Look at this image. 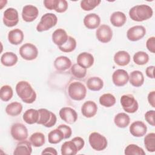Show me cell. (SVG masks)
I'll return each mask as SVG.
<instances>
[{"instance_id":"1","label":"cell","mask_w":155,"mask_h":155,"mask_svg":"<svg viewBox=\"0 0 155 155\" xmlns=\"http://www.w3.org/2000/svg\"><path fill=\"white\" fill-rule=\"evenodd\" d=\"M16 91L21 99L26 104H32L36 99V93L31 85L27 81H22L16 85Z\"/></svg>"},{"instance_id":"2","label":"cell","mask_w":155,"mask_h":155,"mask_svg":"<svg viewBox=\"0 0 155 155\" xmlns=\"http://www.w3.org/2000/svg\"><path fill=\"white\" fill-rule=\"evenodd\" d=\"M153 14L152 8L145 4L135 5L129 11L130 18L133 21L137 22H142L151 18Z\"/></svg>"},{"instance_id":"3","label":"cell","mask_w":155,"mask_h":155,"mask_svg":"<svg viewBox=\"0 0 155 155\" xmlns=\"http://www.w3.org/2000/svg\"><path fill=\"white\" fill-rule=\"evenodd\" d=\"M68 95L71 99L74 101L84 99L87 94V89L85 85L79 82L71 83L68 88Z\"/></svg>"},{"instance_id":"4","label":"cell","mask_w":155,"mask_h":155,"mask_svg":"<svg viewBox=\"0 0 155 155\" xmlns=\"http://www.w3.org/2000/svg\"><path fill=\"white\" fill-rule=\"evenodd\" d=\"M38 110L39 114L37 124L47 128L51 127L56 124L57 118L54 113L45 108H40Z\"/></svg>"},{"instance_id":"5","label":"cell","mask_w":155,"mask_h":155,"mask_svg":"<svg viewBox=\"0 0 155 155\" xmlns=\"http://www.w3.org/2000/svg\"><path fill=\"white\" fill-rule=\"evenodd\" d=\"M58 22L57 16L52 13H47L41 18V21L36 26V30L39 32L47 31L54 27Z\"/></svg>"},{"instance_id":"6","label":"cell","mask_w":155,"mask_h":155,"mask_svg":"<svg viewBox=\"0 0 155 155\" xmlns=\"http://www.w3.org/2000/svg\"><path fill=\"white\" fill-rule=\"evenodd\" d=\"M88 141L91 148L98 151L105 150L108 144L106 137L97 132H93L90 134Z\"/></svg>"},{"instance_id":"7","label":"cell","mask_w":155,"mask_h":155,"mask_svg":"<svg viewBox=\"0 0 155 155\" xmlns=\"http://www.w3.org/2000/svg\"><path fill=\"white\" fill-rule=\"evenodd\" d=\"M120 102L125 111L128 113H134L138 110L137 101L131 94H124L120 97Z\"/></svg>"},{"instance_id":"8","label":"cell","mask_w":155,"mask_h":155,"mask_svg":"<svg viewBox=\"0 0 155 155\" xmlns=\"http://www.w3.org/2000/svg\"><path fill=\"white\" fill-rule=\"evenodd\" d=\"M19 54L25 60L31 61L35 59L38 55L37 47L33 44L25 43L19 48Z\"/></svg>"},{"instance_id":"9","label":"cell","mask_w":155,"mask_h":155,"mask_svg":"<svg viewBox=\"0 0 155 155\" xmlns=\"http://www.w3.org/2000/svg\"><path fill=\"white\" fill-rule=\"evenodd\" d=\"M3 23L8 27L16 25L19 22V15L18 11L13 8H8L4 12Z\"/></svg>"},{"instance_id":"10","label":"cell","mask_w":155,"mask_h":155,"mask_svg":"<svg viewBox=\"0 0 155 155\" xmlns=\"http://www.w3.org/2000/svg\"><path fill=\"white\" fill-rule=\"evenodd\" d=\"M10 133L13 138L18 141L24 140L28 137L27 128L21 123L14 124L11 127Z\"/></svg>"},{"instance_id":"11","label":"cell","mask_w":155,"mask_h":155,"mask_svg":"<svg viewBox=\"0 0 155 155\" xmlns=\"http://www.w3.org/2000/svg\"><path fill=\"white\" fill-rule=\"evenodd\" d=\"M96 36L99 41L102 43L110 42L113 37V31L110 26L103 24L96 31Z\"/></svg>"},{"instance_id":"12","label":"cell","mask_w":155,"mask_h":155,"mask_svg":"<svg viewBox=\"0 0 155 155\" xmlns=\"http://www.w3.org/2000/svg\"><path fill=\"white\" fill-rule=\"evenodd\" d=\"M146 29L142 25H135L130 28L127 32V37L131 41H137L144 37Z\"/></svg>"},{"instance_id":"13","label":"cell","mask_w":155,"mask_h":155,"mask_svg":"<svg viewBox=\"0 0 155 155\" xmlns=\"http://www.w3.org/2000/svg\"><path fill=\"white\" fill-rule=\"evenodd\" d=\"M59 116L62 120L68 124L74 123L78 119L76 111L71 107H63L59 113Z\"/></svg>"},{"instance_id":"14","label":"cell","mask_w":155,"mask_h":155,"mask_svg":"<svg viewBox=\"0 0 155 155\" xmlns=\"http://www.w3.org/2000/svg\"><path fill=\"white\" fill-rule=\"evenodd\" d=\"M112 81L115 85L122 87L129 81V75L125 70L117 69L112 74Z\"/></svg>"},{"instance_id":"15","label":"cell","mask_w":155,"mask_h":155,"mask_svg":"<svg viewBox=\"0 0 155 155\" xmlns=\"http://www.w3.org/2000/svg\"><path fill=\"white\" fill-rule=\"evenodd\" d=\"M39 14L38 9L33 5H25L22 11V18L27 22H30L36 19Z\"/></svg>"},{"instance_id":"16","label":"cell","mask_w":155,"mask_h":155,"mask_svg":"<svg viewBox=\"0 0 155 155\" xmlns=\"http://www.w3.org/2000/svg\"><path fill=\"white\" fill-rule=\"evenodd\" d=\"M147 131V125L143 122L140 120L133 122L130 126V132L134 137H142L146 134Z\"/></svg>"},{"instance_id":"17","label":"cell","mask_w":155,"mask_h":155,"mask_svg":"<svg viewBox=\"0 0 155 155\" xmlns=\"http://www.w3.org/2000/svg\"><path fill=\"white\" fill-rule=\"evenodd\" d=\"M97 111V106L96 104L92 101L85 102L81 107V112L84 116L90 118L94 116Z\"/></svg>"},{"instance_id":"18","label":"cell","mask_w":155,"mask_h":155,"mask_svg":"<svg viewBox=\"0 0 155 155\" xmlns=\"http://www.w3.org/2000/svg\"><path fill=\"white\" fill-rule=\"evenodd\" d=\"M94 61L93 56L87 52L81 53L77 57V64L86 69L93 65Z\"/></svg>"},{"instance_id":"19","label":"cell","mask_w":155,"mask_h":155,"mask_svg":"<svg viewBox=\"0 0 155 155\" xmlns=\"http://www.w3.org/2000/svg\"><path fill=\"white\" fill-rule=\"evenodd\" d=\"M31 142L27 140L20 141L13 151L15 155H30L32 152Z\"/></svg>"},{"instance_id":"20","label":"cell","mask_w":155,"mask_h":155,"mask_svg":"<svg viewBox=\"0 0 155 155\" xmlns=\"http://www.w3.org/2000/svg\"><path fill=\"white\" fill-rule=\"evenodd\" d=\"M83 22L84 25L87 28L94 29L100 25L101 18L96 13H90L84 17Z\"/></svg>"},{"instance_id":"21","label":"cell","mask_w":155,"mask_h":155,"mask_svg":"<svg viewBox=\"0 0 155 155\" xmlns=\"http://www.w3.org/2000/svg\"><path fill=\"white\" fill-rule=\"evenodd\" d=\"M51 38L53 43L59 47L64 45L67 41L68 36L64 29L58 28L53 33Z\"/></svg>"},{"instance_id":"22","label":"cell","mask_w":155,"mask_h":155,"mask_svg":"<svg viewBox=\"0 0 155 155\" xmlns=\"http://www.w3.org/2000/svg\"><path fill=\"white\" fill-rule=\"evenodd\" d=\"M71 65V61L67 56H59L56 58L54 61V67L58 71H65L68 70L69 68H70Z\"/></svg>"},{"instance_id":"23","label":"cell","mask_w":155,"mask_h":155,"mask_svg":"<svg viewBox=\"0 0 155 155\" xmlns=\"http://www.w3.org/2000/svg\"><path fill=\"white\" fill-rule=\"evenodd\" d=\"M24 33L19 28H15L9 31L8 34V40L13 45H18L21 44L24 39Z\"/></svg>"},{"instance_id":"24","label":"cell","mask_w":155,"mask_h":155,"mask_svg":"<svg viewBox=\"0 0 155 155\" xmlns=\"http://www.w3.org/2000/svg\"><path fill=\"white\" fill-rule=\"evenodd\" d=\"M114 61L119 66H125L130 62V55L126 51H119L114 55Z\"/></svg>"},{"instance_id":"25","label":"cell","mask_w":155,"mask_h":155,"mask_svg":"<svg viewBox=\"0 0 155 155\" xmlns=\"http://www.w3.org/2000/svg\"><path fill=\"white\" fill-rule=\"evenodd\" d=\"M110 22L116 27L123 26L127 21L126 15L121 12L117 11L113 13L110 16Z\"/></svg>"},{"instance_id":"26","label":"cell","mask_w":155,"mask_h":155,"mask_svg":"<svg viewBox=\"0 0 155 155\" xmlns=\"http://www.w3.org/2000/svg\"><path fill=\"white\" fill-rule=\"evenodd\" d=\"M18 59V56L15 53L8 51L2 54L1 57V62L5 67H12L17 63Z\"/></svg>"},{"instance_id":"27","label":"cell","mask_w":155,"mask_h":155,"mask_svg":"<svg viewBox=\"0 0 155 155\" xmlns=\"http://www.w3.org/2000/svg\"><path fill=\"white\" fill-rule=\"evenodd\" d=\"M130 83L134 87H139L144 82V76L143 73L139 70L132 71L129 76Z\"/></svg>"},{"instance_id":"28","label":"cell","mask_w":155,"mask_h":155,"mask_svg":"<svg viewBox=\"0 0 155 155\" xmlns=\"http://www.w3.org/2000/svg\"><path fill=\"white\" fill-rule=\"evenodd\" d=\"M130 122V117L125 113H119L117 114L114 118V122L115 125L119 128L127 127Z\"/></svg>"},{"instance_id":"29","label":"cell","mask_w":155,"mask_h":155,"mask_svg":"<svg viewBox=\"0 0 155 155\" xmlns=\"http://www.w3.org/2000/svg\"><path fill=\"white\" fill-rule=\"evenodd\" d=\"M87 86L91 91H99L103 88L104 82L99 77H91L87 80Z\"/></svg>"},{"instance_id":"30","label":"cell","mask_w":155,"mask_h":155,"mask_svg":"<svg viewBox=\"0 0 155 155\" xmlns=\"http://www.w3.org/2000/svg\"><path fill=\"white\" fill-rule=\"evenodd\" d=\"M38 110L30 108L25 111L23 114V120L28 124L37 123L38 120Z\"/></svg>"},{"instance_id":"31","label":"cell","mask_w":155,"mask_h":155,"mask_svg":"<svg viewBox=\"0 0 155 155\" xmlns=\"http://www.w3.org/2000/svg\"><path fill=\"white\" fill-rule=\"evenodd\" d=\"M61 151L62 155H75L78 152L76 146L71 140L65 142L61 146Z\"/></svg>"},{"instance_id":"32","label":"cell","mask_w":155,"mask_h":155,"mask_svg":"<svg viewBox=\"0 0 155 155\" xmlns=\"http://www.w3.org/2000/svg\"><path fill=\"white\" fill-rule=\"evenodd\" d=\"M22 110V105L18 102H13L7 105L5 108L6 113L11 116H16L21 114Z\"/></svg>"},{"instance_id":"33","label":"cell","mask_w":155,"mask_h":155,"mask_svg":"<svg viewBox=\"0 0 155 155\" xmlns=\"http://www.w3.org/2000/svg\"><path fill=\"white\" fill-rule=\"evenodd\" d=\"M64 139V136L62 131L58 128L51 131L48 134V140L51 144L58 143Z\"/></svg>"},{"instance_id":"34","label":"cell","mask_w":155,"mask_h":155,"mask_svg":"<svg viewBox=\"0 0 155 155\" xmlns=\"http://www.w3.org/2000/svg\"><path fill=\"white\" fill-rule=\"evenodd\" d=\"M30 141L32 145L35 147H42L45 143L44 134L40 132L34 133L30 136Z\"/></svg>"},{"instance_id":"35","label":"cell","mask_w":155,"mask_h":155,"mask_svg":"<svg viewBox=\"0 0 155 155\" xmlns=\"http://www.w3.org/2000/svg\"><path fill=\"white\" fill-rule=\"evenodd\" d=\"M99 103L105 107H111L115 104L116 98L110 93H105L99 97Z\"/></svg>"},{"instance_id":"36","label":"cell","mask_w":155,"mask_h":155,"mask_svg":"<svg viewBox=\"0 0 155 155\" xmlns=\"http://www.w3.org/2000/svg\"><path fill=\"white\" fill-rule=\"evenodd\" d=\"M76 47V41L71 36H68L67 41L62 45L59 46V49L65 53H70L75 50Z\"/></svg>"},{"instance_id":"37","label":"cell","mask_w":155,"mask_h":155,"mask_svg":"<svg viewBox=\"0 0 155 155\" xmlns=\"http://www.w3.org/2000/svg\"><path fill=\"white\" fill-rule=\"evenodd\" d=\"M134 62L139 65H143L146 64L149 61L148 54L143 51L136 52L133 56Z\"/></svg>"},{"instance_id":"38","label":"cell","mask_w":155,"mask_h":155,"mask_svg":"<svg viewBox=\"0 0 155 155\" xmlns=\"http://www.w3.org/2000/svg\"><path fill=\"white\" fill-rule=\"evenodd\" d=\"M144 144L147 150L149 152L155 151V133H150L145 136Z\"/></svg>"},{"instance_id":"39","label":"cell","mask_w":155,"mask_h":155,"mask_svg":"<svg viewBox=\"0 0 155 155\" xmlns=\"http://www.w3.org/2000/svg\"><path fill=\"white\" fill-rule=\"evenodd\" d=\"M13 94V90L10 85H3L0 89V98L2 101L7 102L10 101Z\"/></svg>"},{"instance_id":"40","label":"cell","mask_w":155,"mask_h":155,"mask_svg":"<svg viewBox=\"0 0 155 155\" xmlns=\"http://www.w3.org/2000/svg\"><path fill=\"white\" fill-rule=\"evenodd\" d=\"M126 155H145V153L140 147L135 144H130L125 149Z\"/></svg>"},{"instance_id":"41","label":"cell","mask_w":155,"mask_h":155,"mask_svg":"<svg viewBox=\"0 0 155 155\" xmlns=\"http://www.w3.org/2000/svg\"><path fill=\"white\" fill-rule=\"evenodd\" d=\"M71 74L78 79L84 78L87 74V69L79 65L78 64H74L71 68Z\"/></svg>"},{"instance_id":"42","label":"cell","mask_w":155,"mask_h":155,"mask_svg":"<svg viewBox=\"0 0 155 155\" xmlns=\"http://www.w3.org/2000/svg\"><path fill=\"white\" fill-rule=\"evenodd\" d=\"M100 0H83L81 1V7L84 11H90L96 7L100 3Z\"/></svg>"},{"instance_id":"43","label":"cell","mask_w":155,"mask_h":155,"mask_svg":"<svg viewBox=\"0 0 155 155\" xmlns=\"http://www.w3.org/2000/svg\"><path fill=\"white\" fill-rule=\"evenodd\" d=\"M58 129H59L60 130H61L64 134V139H68L71 137V134H72V130L71 128L65 124H61L60 125H59L58 127Z\"/></svg>"},{"instance_id":"44","label":"cell","mask_w":155,"mask_h":155,"mask_svg":"<svg viewBox=\"0 0 155 155\" xmlns=\"http://www.w3.org/2000/svg\"><path fill=\"white\" fill-rule=\"evenodd\" d=\"M68 8V2L65 0H58L55 11L58 13H64Z\"/></svg>"},{"instance_id":"45","label":"cell","mask_w":155,"mask_h":155,"mask_svg":"<svg viewBox=\"0 0 155 155\" xmlns=\"http://www.w3.org/2000/svg\"><path fill=\"white\" fill-rule=\"evenodd\" d=\"M154 115H155V111L154 110H150L148 111L145 114V119L146 121L151 126L154 127Z\"/></svg>"},{"instance_id":"46","label":"cell","mask_w":155,"mask_h":155,"mask_svg":"<svg viewBox=\"0 0 155 155\" xmlns=\"http://www.w3.org/2000/svg\"><path fill=\"white\" fill-rule=\"evenodd\" d=\"M58 0H44L43 3L45 7L48 10H56Z\"/></svg>"},{"instance_id":"47","label":"cell","mask_w":155,"mask_h":155,"mask_svg":"<svg viewBox=\"0 0 155 155\" xmlns=\"http://www.w3.org/2000/svg\"><path fill=\"white\" fill-rule=\"evenodd\" d=\"M147 48L151 53L155 52V38L154 36L149 38L146 42Z\"/></svg>"},{"instance_id":"48","label":"cell","mask_w":155,"mask_h":155,"mask_svg":"<svg viewBox=\"0 0 155 155\" xmlns=\"http://www.w3.org/2000/svg\"><path fill=\"white\" fill-rule=\"evenodd\" d=\"M71 140L74 143L78 151H79L84 147V145H85L84 140L81 137H75L73 138Z\"/></svg>"},{"instance_id":"49","label":"cell","mask_w":155,"mask_h":155,"mask_svg":"<svg viewBox=\"0 0 155 155\" xmlns=\"http://www.w3.org/2000/svg\"><path fill=\"white\" fill-rule=\"evenodd\" d=\"M148 101L152 107H155V91H152L148 95Z\"/></svg>"},{"instance_id":"50","label":"cell","mask_w":155,"mask_h":155,"mask_svg":"<svg viewBox=\"0 0 155 155\" xmlns=\"http://www.w3.org/2000/svg\"><path fill=\"white\" fill-rule=\"evenodd\" d=\"M41 154H53V155H57L58 153L57 151L56 150L55 148L53 147H47L45 148L41 153Z\"/></svg>"},{"instance_id":"51","label":"cell","mask_w":155,"mask_h":155,"mask_svg":"<svg viewBox=\"0 0 155 155\" xmlns=\"http://www.w3.org/2000/svg\"><path fill=\"white\" fill-rule=\"evenodd\" d=\"M154 66L151 65V66H149L146 68L145 70V73L147 76L151 78V79H154Z\"/></svg>"}]
</instances>
